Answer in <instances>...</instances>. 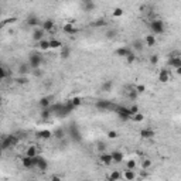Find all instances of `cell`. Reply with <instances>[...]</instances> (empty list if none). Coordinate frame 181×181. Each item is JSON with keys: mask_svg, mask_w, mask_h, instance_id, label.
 <instances>
[{"mask_svg": "<svg viewBox=\"0 0 181 181\" xmlns=\"http://www.w3.org/2000/svg\"><path fill=\"white\" fill-rule=\"evenodd\" d=\"M37 168H38L40 171H45L47 168H48V161L45 160L42 156H40V160H38V164H37Z\"/></svg>", "mask_w": 181, "mask_h": 181, "instance_id": "ac0fdd59", "label": "cell"}, {"mask_svg": "<svg viewBox=\"0 0 181 181\" xmlns=\"http://www.w3.org/2000/svg\"><path fill=\"white\" fill-rule=\"evenodd\" d=\"M28 181H37V180H28Z\"/></svg>", "mask_w": 181, "mask_h": 181, "instance_id": "db71d44e", "label": "cell"}, {"mask_svg": "<svg viewBox=\"0 0 181 181\" xmlns=\"http://www.w3.org/2000/svg\"><path fill=\"white\" fill-rule=\"evenodd\" d=\"M133 48H135L136 51H142L143 50V42L140 41V40H135V41H133Z\"/></svg>", "mask_w": 181, "mask_h": 181, "instance_id": "e575fe53", "label": "cell"}, {"mask_svg": "<svg viewBox=\"0 0 181 181\" xmlns=\"http://www.w3.org/2000/svg\"><path fill=\"white\" fill-rule=\"evenodd\" d=\"M116 106H118V105H115L111 101H106V99H99V101H96V103H95V108H96L98 111H113L115 112Z\"/></svg>", "mask_w": 181, "mask_h": 181, "instance_id": "6da1fadb", "label": "cell"}, {"mask_svg": "<svg viewBox=\"0 0 181 181\" xmlns=\"http://www.w3.org/2000/svg\"><path fill=\"white\" fill-rule=\"evenodd\" d=\"M150 28L154 34H163L164 30H166V26H164V21L163 20H153L150 23Z\"/></svg>", "mask_w": 181, "mask_h": 181, "instance_id": "8992f818", "label": "cell"}, {"mask_svg": "<svg viewBox=\"0 0 181 181\" xmlns=\"http://www.w3.org/2000/svg\"><path fill=\"white\" fill-rule=\"evenodd\" d=\"M132 120L133 122H143V120H144V115H143V113H136V115H133L132 116Z\"/></svg>", "mask_w": 181, "mask_h": 181, "instance_id": "836d02e7", "label": "cell"}, {"mask_svg": "<svg viewBox=\"0 0 181 181\" xmlns=\"http://www.w3.org/2000/svg\"><path fill=\"white\" fill-rule=\"evenodd\" d=\"M33 74H34L35 77H41V75H42V72H41V70H40V68H38V70H33Z\"/></svg>", "mask_w": 181, "mask_h": 181, "instance_id": "681fc988", "label": "cell"}, {"mask_svg": "<svg viewBox=\"0 0 181 181\" xmlns=\"http://www.w3.org/2000/svg\"><path fill=\"white\" fill-rule=\"evenodd\" d=\"M64 31L65 33H68V34H75V33L78 31L77 28L74 27L72 26V23H68V24H65L64 26Z\"/></svg>", "mask_w": 181, "mask_h": 181, "instance_id": "f1b7e54d", "label": "cell"}, {"mask_svg": "<svg viewBox=\"0 0 181 181\" xmlns=\"http://www.w3.org/2000/svg\"><path fill=\"white\" fill-rule=\"evenodd\" d=\"M98 150H101V151H102V150H105V144H103V143H102V144L99 143V147H98Z\"/></svg>", "mask_w": 181, "mask_h": 181, "instance_id": "816d5d0a", "label": "cell"}, {"mask_svg": "<svg viewBox=\"0 0 181 181\" xmlns=\"http://www.w3.org/2000/svg\"><path fill=\"white\" fill-rule=\"evenodd\" d=\"M44 35H45V31L42 30V28H34L33 30V34H31V37H33V40L34 41H41V40H44Z\"/></svg>", "mask_w": 181, "mask_h": 181, "instance_id": "9c48e42d", "label": "cell"}, {"mask_svg": "<svg viewBox=\"0 0 181 181\" xmlns=\"http://www.w3.org/2000/svg\"><path fill=\"white\" fill-rule=\"evenodd\" d=\"M68 137H70L72 142H75V143H78V142H81V132H79V127H78L75 123H71L70 125V127H68Z\"/></svg>", "mask_w": 181, "mask_h": 181, "instance_id": "3957f363", "label": "cell"}, {"mask_svg": "<svg viewBox=\"0 0 181 181\" xmlns=\"http://www.w3.org/2000/svg\"><path fill=\"white\" fill-rule=\"evenodd\" d=\"M136 168V160L135 159H130V160L126 161V170H135Z\"/></svg>", "mask_w": 181, "mask_h": 181, "instance_id": "1f68e13d", "label": "cell"}, {"mask_svg": "<svg viewBox=\"0 0 181 181\" xmlns=\"http://www.w3.org/2000/svg\"><path fill=\"white\" fill-rule=\"evenodd\" d=\"M108 137L109 139H116V137H118V132H116V130H109Z\"/></svg>", "mask_w": 181, "mask_h": 181, "instance_id": "c3c4849f", "label": "cell"}, {"mask_svg": "<svg viewBox=\"0 0 181 181\" xmlns=\"http://www.w3.org/2000/svg\"><path fill=\"white\" fill-rule=\"evenodd\" d=\"M175 72H177V75H180V77H181V68H178V70H175Z\"/></svg>", "mask_w": 181, "mask_h": 181, "instance_id": "f5cc1de1", "label": "cell"}, {"mask_svg": "<svg viewBox=\"0 0 181 181\" xmlns=\"http://www.w3.org/2000/svg\"><path fill=\"white\" fill-rule=\"evenodd\" d=\"M112 88H113V81H105L101 85V90H103V92H111Z\"/></svg>", "mask_w": 181, "mask_h": 181, "instance_id": "603a6c76", "label": "cell"}, {"mask_svg": "<svg viewBox=\"0 0 181 181\" xmlns=\"http://www.w3.org/2000/svg\"><path fill=\"white\" fill-rule=\"evenodd\" d=\"M18 143L17 136L10 135V136H4L2 139V150H9L10 147H14Z\"/></svg>", "mask_w": 181, "mask_h": 181, "instance_id": "7a4b0ae2", "label": "cell"}, {"mask_svg": "<svg viewBox=\"0 0 181 181\" xmlns=\"http://www.w3.org/2000/svg\"><path fill=\"white\" fill-rule=\"evenodd\" d=\"M130 51H132V50H130L129 47H127V45H125V47H120V48L116 50V55L126 58V57H127V55L130 54Z\"/></svg>", "mask_w": 181, "mask_h": 181, "instance_id": "5bb4252c", "label": "cell"}, {"mask_svg": "<svg viewBox=\"0 0 181 181\" xmlns=\"http://www.w3.org/2000/svg\"><path fill=\"white\" fill-rule=\"evenodd\" d=\"M26 156L27 157H35V156H38V153H37V147L34 146H28L27 150H26Z\"/></svg>", "mask_w": 181, "mask_h": 181, "instance_id": "cb8c5ba5", "label": "cell"}, {"mask_svg": "<svg viewBox=\"0 0 181 181\" xmlns=\"http://www.w3.org/2000/svg\"><path fill=\"white\" fill-rule=\"evenodd\" d=\"M95 6H96V4H95L94 2H90V0H84V2H82V7H84V10H85V11L94 10Z\"/></svg>", "mask_w": 181, "mask_h": 181, "instance_id": "44dd1931", "label": "cell"}, {"mask_svg": "<svg viewBox=\"0 0 181 181\" xmlns=\"http://www.w3.org/2000/svg\"><path fill=\"white\" fill-rule=\"evenodd\" d=\"M122 177L125 178V181H133L136 178V173L133 170H125V173L122 174Z\"/></svg>", "mask_w": 181, "mask_h": 181, "instance_id": "ffe728a7", "label": "cell"}, {"mask_svg": "<svg viewBox=\"0 0 181 181\" xmlns=\"http://www.w3.org/2000/svg\"><path fill=\"white\" fill-rule=\"evenodd\" d=\"M149 59H150V64H151V65H157V64H159V55H157V54H151Z\"/></svg>", "mask_w": 181, "mask_h": 181, "instance_id": "ab89813d", "label": "cell"}, {"mask_svg": "<svg viewBox=\"0 0 181 181\" xmlns=\"http://www.w3.org/2000/svg\"><path fill=\"white\" fill-rule=\"evenodd\" d=\"M59 55H61V58H62V59L70 58V57H71V48H70V47H62V48H61V54H59Z\"/></svg>", "mask_w": 181, "mask_h": 181, "instance_id": "d4e9b609", "label": "cell"}, {"mask_svg": "<svg viewBox=\"0 0 181 181\" xmlns=\"http://www.w3.org/2000/svg\"><path fill=\"white\" fill-rule=\"evenodd\" d=\"M129 109H130V113H132V116L136 115V113H140V112H139V106H137V105H132Z\"/></svg>", "mask_w": 181, "mask_h": 181, "instance_id": "bcb514c9", "label": "cell"}, {"mask_svg": "<svg viewBox=\"0 0 181 181\" xmlns=\"http://www.w3.org/2000/svg\"><path fill=\"white\" fill-rule=\"evenodd\" d=\"M26 23H27L28 27H34V28H37V26L40 24V20H38V17H37V16H35L34 13H31V14H30V16L27 17Z\"/></svg>", "mask_w": 181, "mask_h": 181, "instance_id": "ba28073f", "label": "cell"}, {"mask_svg": "<svg viewBox=\"0 0 181 181\" xmlns=\"http://www.w3.org/2000/svg\"><path fill=\"white\" fill-rule=\"evenodd\" d=\"M137 96H139V94L136 92V89L129 90V99H130V101H136V99H137Z\"/></svg>", "mask_w": 181, "mask_h": 181, "instance_id": "7bdbcfd3", "label": "cell"}, {"mask_svg": "<svg viewBox=\"0 0 181 181\" xmlns=\"http://www.w3.org/2000/svg\"><path fill=\"white\" fill-rule=\"evenodd\" d=\"M54 136L57 137V140H64V139H66V130L62 129V127H58L54 132Z\"/></svg>", "mask_w": 181, "mask_h": 181, "instance_id": "e0dca14e", "label": "cell"}, {"mask_svg": "<svg viewBox=\"0 0 181 181\" xmlns=\"http://www.w3.org/2000/svg\"><path fill=\"white\" fill-rule=\"evenodd\" d=\"M115 113L119 116V118L122 119V120H129L132 119V113H130V109L126 108V106H122V105H118L115 109Z\"/></svg>", "mask_w": 181, "mask_h": 181, "instance_id": "277c9868", "label": "cell"}, {"mask_svg": "<svg viewBox=\"0 0 181 181\" xmlns=\"http://www.w3.org/2000/svg\"><path fill=\"white\" fill-rule=\"evenodd\" d=\"M154 130L151 129H147V127H144V129L140 130V136H142V139H151V137H154Z\"/></svg>", "mask_w": 181, "mask_h": 181, "instance_id": "4fadbf2b", "label": "cell"}, {"mask_svg": "<svg viewBox=\"0 0 181 181\" xmlns=\"http://www.w3.org/2000/svg\"><path fill=\"white\" fill-rule=\"evenodd\" d=\"M170 79H171V75L167 70H161L160 72H159V81H160L161 84H166V82H168Z\"/></svg>", "mask_w": 181, "mask_h": 181, "instance_id": "30bf717a", "label": "cell"}, {"mask_svg": "<svg viewBox=\"0 0 181 181\" xmlns=\"http://www.w3.org/2000/svg\"><path fill=\"white\" fill-rule=\"evenodd\" d=\"M135 89H136V92H137V94L140 95V94H144V90H146V86L140 84V85H136Z\"/></svg>", "mask_w": 181, "mask_h": 181, "instance_id": "f6af8a7d", "label": "cell"}, {"mask_svg": "<svg viewBox=\"0 0 181 181\" xmlns=\"http://www.w3.org/2000/svg\"><path fill=\"white\" fill-rule=\"evenodd\" d=\"M111 154H112V159H113L115 163H122L123 159H125V154H123L120 150H113Z\"/></svg>", "mask_w": 181, "mask_h": 181, "instance_id": "8fae6325", "label": "cell"}, {"mask_svg": "<svg viewBox=\"0 0 181 181\" xmlns=\"http://www.w3.org/2000/svg\"><path fill=\"white\" fill-rule=\"evenodd\" d=\"M168 65H170L171 68H174V70H178V68H181V57L171 54L170 58H168Z\"/></svg>", "mask_w": 181, "mask_h": 181, "instance_id": "52a82bcc", "label": "cell"}, {"mask_svg": "<svg viewBox=\"0 0 181 181\" xmlns=\"http://www.w3.org/2000/svg\"><path fill=\"white\" fill-rule=\"evenodd\" d=\"M126 61H127L129 64H133V62H135V61H136V52H135V51H130V54L126 57Z\"/></svg>", "mask_w": 181, "mask_h": 181, "instance_id": "74e56055", "label": "cell"}, {"mask_svg": "<svg viewBox=\"0 0 181 181\" xmlns=\"http://www.w3.org/2000/svg\"><path fill=\"white\" fill-rule=\"evenodd\" d=\"M21 164H23V167H24V168H34V166H33V159H31V157L24 156L23 159H21Z\"/></svg>", "mask_w": 181, "mask_h": 181, "instance_id": "d6986e66", "label": "cell"}, {"mask_svg": "<svg viewBox=\"0 0 181 181\" xmlns=\"http://www.w3.org/2000/svg\"><path fill=\"white\" fill-rule=\"evenodd\" d=\"M51 115H52L51 108H48V109H42V111H41V118H42V119H48Z\"/></svg>", "mask_w": 181, "mask_h": 181, "instance_id": "d6a6232c", "label": "cell"}, {"mask_svg": "<svg viewBox=\"0 0 181 181\" xmlns=\"http://www.w3.org/2000/svg\"><path fill=\"white\" fill-rule=\"evenodd\" d=\"M50 48L57 50V48H62V42L59 40H50Z\"/></svg>", "mask_w": 181, "mask_h": 181, "instance_id": "83f0119b", "label": "cell"}, {"mask_svg": "<svg viewBox=\"0 0 181 181\" xmlns=\"http://www.w3.org/2000/svg\"><path fill=\"white\" fill-rule=\"evenodd\" d=\"M70 101L72 102V105L75 106V108H78V106L82 105V99H81L79 96H75V98H72V99H70Z\"/></svg>", "mask_w": 181, "mask_h": 181, "instance_id": "8d00e7d4", "label": "cell"}, {"mask_svg": "<svg viewBox=\"0 0 181 181\" xmlns=\"http://www.w3.org/2000/svg\"><path fill=\"white\" fill-rule=\"evenodd\" d=\"M16 82H17L18 85H26L28 82V79L26 77H18V78H16Z\"/></svg>", "mask_w": 181, "mask_h": 181, "instance_id": "ee69618b", "label": "cell"}, {"mask_svg": "<svg viewBox=\"0 0 181 181\" xmlns=\"http://www.w3.org/2000/svg\"><path fill=\"white\" fill-rule=\"evenodd\" d=\"M41 28L44 30L45 33L51 31L52 28H54V20H52V18H47V20H44L42 21V24H41Z\"/></svg>", "mask_w": 181, "mask_h": 181, "instance_id": "7c38bea8", "label": "cell"}, {"mask_svg": "<svg viewBox=\"0 0 181 181\" xmlns=\"http://www.w3.org/2000/svg\"><path fill=\"white\" fill-rule=\"evenodd\" d=\"M94 27H102V26H106V20L105 18H98V20L94 21Z\"/></svg>", "mask_w": 181, "mask_h": 181, "instance_id": "d590c367", "label": "cell"}, {"mask_svg": "<svg viewBox=\"0 0 181 181\" xmlns=\"http://www.w3.org/2000/svg\"><path fill=\"white\" fill-rule=\"evenodd\" d=\"M50 181H61V177L59 175H51V178H50Z\"/></svg>", "mask_w": 181, "mask_h": 181, "instance_id": "f907efd6", "label": "cell"}, {"mask_svg": "<svg viewBox=\"0 0 181 181\" xmlns=\"http://www.w3.org/2000/svg\"><path fill=\"white\" fill-rule=\"evenodd\" d=\"M38 105L41 106V109H48L51 106V96H44L38 101Z\"/></svg>", "mask_w": 181, "mask_h": 181, "instance_id": "9a60e30c", "label": "cell"}, {"mask_svg": "<svg viewBox=\"0 0 181 181\" xmlns=\"http://www.w3.org/2000/svg\"><path fill=\"white\" fill-rule=\"evenodd\" d=\"M123 9H120V7H116V9H113V17H120V16H123Z\"/></svg>", "mask_w": 181, "mask_h": 181, "instance_id": "60d3db41", "label": "cell"}, {"mask_svg": "<svg viewBox=\"0 0 181 181\" xmlns=\"http://www.w3.org/2000/svg\"><path fill=\"white\" fill-rule=\"evenodd\" d=\"M37 136H38V139H42V140H48V139H51L52 133L50 132V130H40V132L37 133Z\"/></svg>", "mask_w": 181, "mask_h": 181, "instance_id": "7402d4cb", "label": "cell"}, {"mask_svg": "<svg viewBox=\"0 0 181 181\" xmlns=\"http://www.w3.org/2000/svg\"><path fill=\"white\" fill-rule=\"evenodd\" d=\"M142 167H143V170H149V168L151 167V160H150V159H144L142 163Z\"/></svg>", "mask_w": 181, "mask_h": 181, "instance_id": "f35d334b", "label": "cell"}, {"mask_svg": "<svg viewBox=\"0 0 181 181\" xmlns=\"http://www.w3.org/2000/svg\"><path fill=\"white\" fill-rule=\"evenodd\" d=\"M41 64H42V57L40 54H37V52L30 54V57H28V65L31 66L33 70H38L41 66Z\"/></svg>", "mask_w": 181, "mask_h": 181, "instance_id": "5b68a950", "label": "cell"}, {"mask_svg": "<svg viewBox=\"0 0 181 181\" xmlns=\"http://www.w3.org/2000/svg\"><path fill=\"white\" fill-rule=\"evenodd\" d=\"M116 34H118V31H116V30H108V31H106V38H109V40L115 38Z\"/></svg>", "mask_w": 181, "mask_h": 181, "instance_id": "b9f144b4", "label": "cell"}, {"mask_svg": "<svg viewBox=\"0 0 181 181\" xmlns=\"http://www.w3.org/2000/svg\"><path fill=\"white\" fill-rule=\"evenodd\" d=\"M99 160H101L102 164H105V166H109V164L113 161V159H112V154H108V153H102L101 156H99Z\"/></svg>", "mask_w": 181, "mask_h": 181, "instance_id": "2e32d148", "label": "cell"}, {"mask_svg": "<svg viewBox=\"0 0 181 181\" xmlns=\"http://www.w3.org/2000/svg\"><path fill=\"white\" fill-rule=\"evenodd\" d=\"M0 74H2V79H6L7 75H9V72H7V70H6V66H2V68H0Z\"/></svg>", "mask_w": 181, "mask_h": 181, "instance_id": "7dc6e473", "label": "cell"}, {"mask_svg": "<svg viewBox=\"0 0 181 181\" xmlns=\"http://www.w3.org/2000/svg\"><path fill=\"white\" fill-rule=\"evenodd\" d=\"M30 68H31V66L28 65V64H21V65L18 66V74H20V75H26V74L30 71Z\"/></svg>", "mask_w": 181, "mask_h": 181, "instance_id": "f546056e", "label": "cell"}, {"mask_svg": "<svg viewBox=\"0 0 181 181\" xmlns=\"http://www.w3.org/2000/svg\"><path fill=\"white\" fill-rule=\"evenodd\" d=\"M120 178H122V174H120L118 170H113L111 173V175H109V180L108 181H119Z\"/></svg>", "mask_w": 181, "mask_h": 181, "instance_id": "4316f807", "label": "cell"}, {"mask_svg": "<svg viewBox=\"0 0 181 181\" xmlns=\"http://www.w3.org/2000/svg\"><path fill=\"white\" fill-rule=\"evenodd\" d=\"M38 47L40 50H50V40H41V41L38 42Z\"/></svg>", "mask_w": 181, "mask_h": 181, "instance_id": "4dcf8cb0", "label": "cell"}, {"mask_svg": "<svg viewBox=\"0 0 181 181\" xmlns=\"http://www.w3.org/2000/svg\"><path fill=\"white\" fill-rule=\"evenodd\" d=\"M144 42H146L147 47H153L154 44H156V38H154L153 34H147L146 38H144Z\"/></svg>", "mask_w": 181, "mask_h": 181, "instance_id": "484cf974", "label": "cell"}]
</instances>
